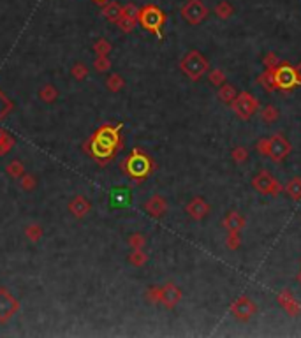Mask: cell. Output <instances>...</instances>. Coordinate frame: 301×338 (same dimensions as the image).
<instances>
[{
	"mask_svg": "<svg viewBox=\"0 0 301 338\" xmlns=\"http://www.w3.org/2000/svg\"><path fill=\"white\" fill-rule=\"evenodd\" d=\"M232 111L240 120H250L252 114L259 110V101L250 92H238L236 99L231 102Z\"/></svg>",
	"mask_w": 301,
	"mask_h": 338,
	"instance_id": "6da1fadb",
	"label": "cell"
},
{
	"mask_svg": "<svg viewBox=\"0 0 301 338\" xmlns=\"http://www.w3.org/2000/svg\"><path fill=\"white\" fill-rule=\"evenodd\" d=\"M182 69L190 79H199L205 72H208L209 64L199 51H190L182 60Z\"/></svg>",
	"mask_w": 301,
	"mask_h": 338,
	"instance_id": "7a4b0ae2",
	"label": "cell"
},
{
	"mask_svg": "<svg viewBox=\"0 0 301 338\" xmlns=\"http://www.w3.org/2000/svg\"><path fill=\"white\" fill-rule=\"evenodd\" d=\"M275 87L277 90H282V92H289L296 88L298 85V78H296V70L291 64L287 62H280L278 66L275 67Z\"/></svg>",
	"mask_w": 301,
	"mask_h": 338,
	"instance_id": "3957f363",
	"label": "cell"
},
{
	"mask_svg": "<svg viewBox=\"0 0 301 338\" xmlns=\"http://www.w3.org/2000/svg\"><path fill=\"white\" fill-rule=\"evenodd\" d=\"M252 187L257 190L259 194H264V196H278V194L284 190V187L278 183V180L273 178V176L268 171H264V169L259 171L257 175L252 178Z\"/></svg>",
	"mask_w": 301,
	"mask_h": 338,
	"instance_id": "277c9868",
	"label": "cell"
},
{
	"mask_svg": "<svg viewBox=\"0 0 301 338\" xmlns=\"http://www.w3.org/2000/svg\"><path fill=\"white\" fill-rule=\"evenodd\" d=\"M291 154V143L285 139L284 134H275L270 137V150H268V157L273 162H282Z\"/></svg>",
	"mask_w": 301,
	"mask_h": 338,
	"instance_id": "5b68a950",
	"label": "cell"
},
{
	"mask_svg": "<svg viewBox=\"0 0 301 338\" xmlns=\"http://www.w3.org/2000/svg\"><path fill=\"white\" fill-rule=\"evenodd\" d=\"M255 312H257V307H255V303H254L249 296H240L231 305V314L238 321H243V322L250 321Z\"/></svg>",
	"mask_w": 301,
	"mask_h": 338,
	"instance_id": "8992f818",
	"label": "cell"
},
{
	"mask_svg": "<svg viewBox=\"0 0 301 338\" xmlns=\"http://www.w3.org/2000/svg\"><path fill=\"white\" fill-rule=\"evenodd\" d=\"M182 16L187 20L188 23L192 25H197L208 16V9L205 7V4L201 0H188L187 4L182 9Z\"/></svg>",
	"mask_w": 301,
	"mask_h": 338,
	"instance_id": "52a82bcc",
	"label": "cell"
},
{
	"mask_svg": "<svg viewBox=\"0 0 301 338\" xmlns=\"http://www.w3.org/2000/svg\"><path fill=\"white\" fill-rule=\"evenodd\" d=\"M277 301H278L280 307L284 308L285 312H287L291 317L300 315L301 305L298 303V299L294 298V294L291 293V291H280L278 294H277Z\"/></svg>",
	"mask_w": 301,
	"mask_h": 338,
	"instance_id": "ba28073f",
	"label": "cell"
},
{
	"mask_svg": "<svg viewBox=\"0 0 301 338\" xmlns=\"http://www.w3.org/2000/svg\"><path fill=\"white\" fill-rule=\"evenodd\" d=\"M162 22H164V14L157 7H146L141 13V23L150 30H157L162 25Z\"/></svg>",
	"mask_w": 301,
	"mask_h": 338,
	"instance_id": "9c48e42d",
	"label": "cell"
},
{
	"mask_svg": "<svg viewBox=\"0 0 301 338\" xmlns=\"http://www.w3.org/2000/svg\"><path fill=\"white\" fill-rule=\"evenodd\" d=\"M224 227L227 229V233H241V229L245 227V217L240 211H229L224 217Z\"/></svg>",
	"mask_w": 301,
	"mask_h": 338,
	"instance_id": "30bf717a",
	"label": "cell"
},
{
	"mask_svg": "<svg viewBox=\"0 0 301 338\" xmlns=\"http://www.w3.org/2000/svg\"><path fill=\"white\" fill-rule=\"evenodd\" d=\"M187 211H188V215L192 217V219L201 220V219H205V217L209 213V204L205 201V199L196 198V199H194V201L187 206Z\"/></svg>",
	"mask_w": 301,
	"mask_h": 338,
	"instance_id": "8fae6325",
	"label": "cell"
},
{
	"mask_svg": "<svg viewBox=\"0 0 301 338\" xmlns=\"http://www.w3.org/2000/svg\"><path fill=\"white\" fill-rule=\"evenodd\" d=\"M284 192L287 194L293 201H301V178L300 176H294V178H291V180L285 183Z\"/></svg>",
	"mask_w": 301,
	"mask_h": 338,
	"instance_id": "7c38bea8",
	"label": "cell"
},
{
	"mask_svg": "<svg viewBox=\"0 0 301 338\" xmlns=\"http://www.w3.org/2000/svg\"><path fill=\"white\" fill-rule=\"evenodd\" d=\"M275 69H266L264 72H261V76L257 78V83L261 85L264 90H266L268 93L275 92L277 87H275V72H273Z\"/></svg>",
	"mask_w": 301,
	"mask_h": 338,
	"instance_id": "4fadbf2b",
	"label": "cell"
},
{
	"mask_svg": "<svg viewBox=\"0 0 301 338\" xmlns=\"http://www.w3.org/2000/svg\"><path fill=\"white\" fill-rule=\"evenodd\" d=\"M236 95H238L236 88L229 83H224L222 87L218 88V99H220L224 104H231V102L236 99Z\"/></svg>",
	"mask_w": 301,
	"mask_h": 338,
	"instance_id": "5bb4252c",
	"label": "cell"
},
{
	"mask_svg": "<svg viewBox=\"0 0 301 338\" xmlns=\"http://www.w3.org/2000/svg\"><path fill=\"white\" fill-rule=\"evenodd\" d=\"M261 118L264 123H275L277 120L280 118V111L278 108H275V106H266V108H262L261 111Z\"/></svg>",
	"mask_w": 301,
	"mask_h": 338,
	"instance_id": "9a60e30c",
	"label": "cell"
},
{
	"mask_svg": "<svg viewBox=\"0 0 301 338\" xmlns=\"http://www.w3.org/2000/svg\"><path fill=\"white\" fill-rule=\"evenodd\" d=\"M231 157L236 164H243L249 160V150L245 148V146H234L231 150Z\"/></svg>",
	"mask_w": 301,
	"mask_h": 338,
	"instance_id": "2e32d148",
	"label": "cell"
},
{
	"mask_svg": "<svg viewBox=\"0 0 301 338\" xmlns=\"http://www.w3.org/2000/svg\"><path fill=\"white\" fill-rule=\"evenodd\" d=\"M180 291L176 289L175 286H167L166 291H164V299H166V303L169 305V307H173V305L178 303V299H180Z\"/></svg>",
	"mask_w": 301,
	"mask_h": 338,
	"instance_id": "e0dca14e",
	"label": "cell"
},
{
	"mask_svg": "<svg viewBox=\"0 0 301 338\" xmlns=\"http://www.w3.org/2000/svg\"><path fill=\"white\" fill-rule=\"evenodd\" d=\"M209 83L213 85V87H222L224 83H226V72L220 69H213L209 70Z\"/></svg>",
	"mask_w": 301,
	"mask_h": 338,
	"instance_id": "ac0fdd59",
	"label": "cell"
},
{
	"mask_svg": "<svg viewBox=\"0 0 301 338\" xmlns=\"http://www.w3.org/2000/svg\"><path fill=\"white\" fill-rule=\"evenodd\" d=\"M241 245L240 233H227V248L229 250H238Z\"/></svg>",
	"mask_w": 301,
	"mask_h": 338,
	"instance_id": "d6986e66",
	"label": "cell"
},
{
	"mask_svg": "<svg viewBox=\"0 0 301 338\" xmlns=\"http://www.w3.org/2000/svg\"><path fill=\"white\" fill-rule=\"evenodd\" d=\"M215 13H217V16H220L222 20H227V18L232 14V7L227 2H220V4L217 5V9H215Z\"/></svg>",
	"mask_w": 301,
	"mask_h": 338,
	"instance_id": "ffe728a7",
	"label": "cell"
},
{
	"mask_svg": "<svg viewBox=\"0 0 301 338\" xmlns=\"http://www.w3.org/2000/svg\"><path fill=\"white\" fill-rule=\"evenodd\" d=\"M262 64H264V67H266V69H275V67L280 64V60H278V57H277L275 53L271 51V53H266V57L262 58Z\"/></svg>",
	"mask_w": 301,
	"mask_h": 338,
	"instance_id": "44dd1931",
	"label": "cell"
},
{
	"mask_svg": "<svg viewBox=\"0 0 301 338\" xmlns=\"http://www.w3.org/2000/svg\"><path fill=\"white\" fill-rule=\"evenodd\" d=\"M255 150H257L261 155L268 157V150H270V137H262V139H259L257 143H255Z\"/></svg>",
	"mask_w": 301,
	"mask_h": 338,
	"instance_id": "7402d4cb",
	"label": "cell"
},
{
	"mask_svg": "<svg viewBox=\"0 0 301 338\" xmlns=\"http://www.w3.org/2000/svg\"><path fill=\"white\" fill-rule=\"evenodd\" d=\"M294 70H296V78H298V83L301 85V62L298 64L296 67H294Z\"/></svg>",
	"mask_w": 301,
	"mask_h": 338,
	"instance_id": "603a6c76",
	"label": "cell"
},
{
	"mask_svg": "<svg viewBox=\"0 0 301 338\" xmlns=\"http://www.w3.org/2000/svg\"><path fill=\"white\" fill-rule=\"evenodd\" d=\"M298 282L301 284V271H300V275H298Z\"/></svg>",
	"mask_w": 301,
	"mask_h": 338,
	"instance_id": "cb8c5ba5",
	"label": "cell"
}]
</instances>
